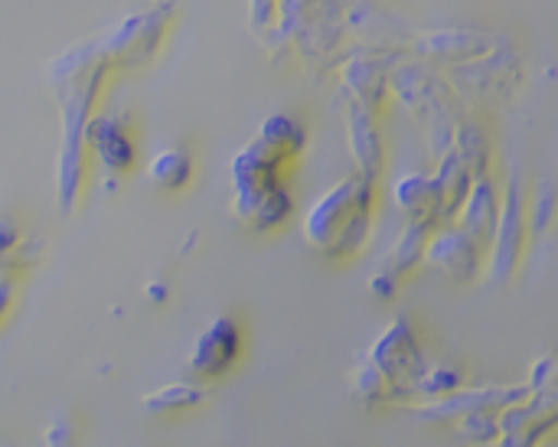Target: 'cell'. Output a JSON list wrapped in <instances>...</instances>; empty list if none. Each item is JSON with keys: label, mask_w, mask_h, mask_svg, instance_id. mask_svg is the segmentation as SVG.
Here are the masks:
<instances>
[{"label": "cell", "mask_w": 558, "mask_h": 447, "mask_svg": "<svg viewBox=\"0 0 558 447\" xmlns=\"http://www.w3.org/2000/svg\"><path fill=\"white\" fill-rule=\"evenodd\" d=\"M278 46L294 52L304 69H330L353 39V0H278L275 29ZM275 49V52H281Z\"/></svg>", "instance_id": "277c9868"}, {"label": "cell", "mask_w": 558, "mask_h": 447, "mask_svg": "<svg viewBox=\"0 0 558 447\" xmlns=\"http://www.w3.org/2000/svg\"><path fill=\"white\" fill-rule=\"evenodd\" d=\"M553 219H556V193H553V183L546 180L530 200V239L543 235L553 226Z\"/></svg>", "instance_id": "cb8c5ba5"}, {"label": "cell", "mask_w": 558, "mask_h": 447, "mask_svg": "<svg viewBox=\"0 0 558 447\" xmlns=\"http://www.w3.org/2000/svg\"><path fill=\"white\" fill-rule=\"evenodd\" d=\"M193 173H196V164L186 147H163L147 164L150 186H157L163 193H183L193 183Z\"/></svg>", "instance_id": "d6986e66"}, {"label": "cell", "mask_w": 558, "mask_h": 447, "mask_svg": "<svg viewBox=\"0 0 558 447\" xmlns=\"http://www.w3.org/2000/svg\"><path fill=\"white\" fill-rule=\"evenodd\" d=\"M278 0H248V26L258 39H265L275 29Z\"/></svg>", "instance_id": "d4e9b609"}, {"label": "cell", "mask_w": 558, "mask_h": 447, "mask_svg": "<svg viewBox=\"0 0 558 447\" xmlns=\"http://www.w3.org/2000/svg\"><path fill=\"white\" fill-rule=\"evenodd\" d=\"M206 402V389L203 386H193V383H170L150 396L141 399V409L147 415H173V412H186V409H196Z\"/></svg>", "instance_id": "44dd1931"}, {"label": "cell", "mask_w": 558, "mask_h": 447, "mask_svg": "<svg viewBox=\"0 0 558 447\" xmlns=\"http://www.w3.org/2000/svg\"><path fill=\"white\" fill-rule=\"evenodd\" d=\"M147 294H150V301H154V304H160V301H167L170 288H167V285H147Z\"/></svg>", "instance_id": "4316f807"}, {"label": "cell", "mask_w": 558, "mask_h": 447, "mask_svg": "<svg viewBox=\"0 0 558 447\" xmlns=\"http://www.w3.org/2000/svg\"><path fill=\"white\" fill-rule=\"evenodd\" d=\"M363 360L386 383L389 402H405V406L415 399L418 383L432 366L428 353L422 350V343H418V337H415V330H412V324L405 317H396L389 324V330L373 343V350Z\"/></svg>", "instance_id": "52a82bcc"}, {"label": "cell", "mask_w": 558, "mask_h": 447, "mask_svg": "<svg viewBox=\"0 0 558 447\" xmlns=\"http://www.w3.org/2000/svg\"><path fill=\"white\" fill-rule=\"evenodd\" d=\"M526 242H530V193L523 186V173L513 167L507 180V193H500V213L484 265L494 285H510L517 278L526 255Z\"/></svg>", "instance_id": "8992f818"}, {"label": "cell", "mask_w": 558, "mask_h": 447, "mask_svg": "<svg viewBox=\"0 0 558 447\" xmlns=\"http://www.w3.org/2000/svg\"><path fill=\"white\" fill-rule=\"evenodd\" d=\"M399 52L396 49H350L337 65H340V78L347 88V98L360 101L366 111L383 114L386 101H389V72L396 65Z\"/></svg>", "instance_id": "30bf717a"}, {"label": "cell", "mask_w": 558, "mask_h": 447, "mask_svg": "<svg viewBox=\"0 0 558 447\" xmlns=\"http://www.w3.org/2000/svg\"><path fill=\"white\" fill-rule=\"evenodd\" d=\"M13 294H16V285L10 278H0V321L7 317V311L13 307Z\"/></svg>", "instance_id": "484cf974"}, {"label": "cell", "mask_w": 558, "mask_h": 447, "mask_svg": "<svg viewBox=\"0 0 558 447\" xmlns=\"http://www.w3.org/2000/svg\"><path fill=\"white\" fill-rule=\"evenodd\" d=\"M242 347H245L242 324L235 317L222 314V317H213L199 330V337L190 347L186 363H190L196 379H219V376H226L239 363Z\"/></svg>", "instance_id": "7c38bea8"}, {"label": "cell", "mask_w": 558, "mask_h": 447, "mask_svg": "<svg viewBox=\"0 0 558 447\" xmlns=\"http://www.w3.org/2000/svg\"><path fill=\"white\" fill-rule=\"evenodd\" d=\"M85 147H92L101 170L114 177L128 173L137 160L134 137L121 114H92L85 124Z\"/></svg>", "instance_id": "9a60e30c"}, {"label": "cell", "mask_w": 558, "mask_h": 447, "mask_svg": "<svg viewBox=\"0 0 558 447\" xmlns=\"http://www.w3.org/2000/svg\"><path fill=\"white\" fill-rule=\"evenodd\" d=\"M461 386H464L461 370H454V366H428V373L418 383L415 399H438V396H448V392H454Z\"/></svg>", "instance_id": "7402d4cb"}, {"label": "cell", "mask_w": 558, "mask_h": 447, "mask_svg": "<svg viewBox=\"0 0 558 447\" xmlns=\"http://www.w3.org/2000/svg\"><path fill=\"white\" fill-rule=\"evenodd\" d=\"M376 226V180L350 173L337 180L304 216V242L330 258L347 262L366 252Z\"/></svg>", "instance_id": "3957f363"}, {"label": "cell", "mask_w": 558, "mask_h": 447, "mask_svg": "<svg viewBox=\"0 0 558 447\" xmlns=\"http://www.w3.org/2000/svg\"><path fill=\"white\" fill-rule=\"evenodd\" d=\"M389 92L402 98V105L425 124L428 141L441 154L451 147L461 118L458 92L448 78H441L428 62H396L389 72Z\"/></svg>", "instance_id": "5b68a950"}, {"label": "cell", "mask_w": 558, "mask_h": 447, "mask_svg": "<svg viewBox=\"0 0 558 447\" xmlns=\"http://www.w3.org/2000/svg\"><path fill=\"white\" fill-rule=\"evenodd\" d=\"M304 124L291 114H271L258 124V134L232 157V216L252 229H278L294 203L284 186L288 167L304 154Z\"/></svg>", "instance_id": "6da1fadb"}, {"label": "cell", "mask_w": 558, "mask_h": 447, "mask_svg": "<svg viewBox=\"0 0 558 447\" xmlns=\"http://www.w3.org/2000/svg\"><path fill=\"white\" fill-rule=\"evenodd\" d=\"M435 226L428 222H405L402 235L396 239V245L386 252L379 271L369 278V294H376L379 301H392L399 294V288L405 285V278L422 265L425 258V242H428V232Z\"/></svg>", "instance_id": "4fadbf2b"}, {"label": "cell", "mask_w": 558, "mask_h": 447, "mask_svg": "<svg viewBox=\"0 0 558 447\" xmlns=\"http://www.w3.org/2000/svg\"><path fill=\"white\" fill-rule=\"evenodd\" d=\"M484 255L487 249L481 242H474L458 222H441L428 232L425 242V258L422 265L435 268L438 275L451 278V281H477L484 271Z\"/></svg>", "instance_id": "8fae6325"}, {"label": "cell", "mask_w": 558, "mask_h": 447, "mask_svg": "<svg viewBox=\"0 0 558 447\" xmlns=\"http://www.w3.org/2000/svg\"><path fill=\"white\" fill-rule=\"evenodd\" d=\"M497 46L494 33L484 29H435V33H415L412 36V49L418 59H428L435 65H461L471 62L477 56H484L487 49Z\"/></svg>", "instance_id": "5bb4252c"}, {"label": "cell", "mask_w": 558, "mask_h": 447, "mask_svg": "<svg viewBox=\"0 0 558 447\" xmlns=\"http://www.w3.org/2000/svg\"><path fill=\"white\" fill-rule=\"evenodd\" d=\"M497 213H500V186L494 180V173H481L474 177L471 190H468V200L464 206L458 209V226L474 239L481 242L484 249H490V239H494V226H497Z\"/></svg>", "instance_id": "e0dca14e"}, {"label": "cell", "mask_w": 558, "mask_h": 447, "mask_svg": "<svg viewBox=\"0 0 558 447\" xmlns=\"http://www.w3.org/2000/svg\"><path fill=\"white\" fill-rule=\"evenodd\" d=\"M170 16H173V0H160L150 10L131 13L114 29H108L98 39V46H101L105 59L111 62V69L150 62L170 29Z\"/></svg>", "instance_id": "ba28073f"}, {"label": "cell", "mask_w": 558, "mask_h": 447, "mask_svg": "<svg viewBox=\"0 0 558 447\" xmlns=\"http://www.w3.org/2000/svg\"><path fill=\"white\" fill-rule=\"evenodd\" d=\"M347 147L356 164V173L379 180L386 167V144L379 131V114L366 111L360 101L347 98Z\"/></svg>", "instance_id": "2e32d148"}, {"label": "cell", "mask_w": 558, "mask_h": 447, "mask_svg": "<svg viewBox=\"0 0 558 447\" xmlns=\"http://www.w3.org/2000/svg\"><path fill=\"white\" fill-rule=\"evenodd\" d=\"M20 255H26V262H33V242L23 235V229L16 226V219L0 216V265H13Z\"/></svg>", "instance_id": "603a6c76"}, {"label": "cell", "mask_w": 558, "mask_h": 447, "mask_svg": "<svg viewBox=\"0 0 558 447\" xmlns=\"http://www.w3.org/2000/svg\"><path fill=\"white\" fill-rule=\"evenodd\" d=\"M520 75H523L520 52H517L507 39H497V46L487 49L484 56L454 65L448 82L458 88V95L497 98V101H500V98H507V95L517 92Z\"/></svg>", "instance_id": "9c48e42d"}, {"label": "cell", "mask_w": 558, "mask_h": 447, "mask_svg": "<svg viewBox=\"0 0 558 447\" xmlns=\"http://www.w3.org/2000/svg\"><path fill=\"white\" fill-rule=\"evenodd\" d=\"M451 147L464 157V164L471 167V173H474V177L490 173V167H494V144H490L487 131H484L477 121L464 118V121L458 124V131H454Z\"/></svg>", "instance_id": "ffe728a7"}, {"label": "cell", "mask_w": 558, "mask_h": 447, "mask_svg": "<svg viewBox=\"0 0 558 447\" xmlns=\"http://www.w3.org/2000/svg\"><path fill=\"white\" fill-rule=\"evenodd\" d=\"M396 203L405 213V219L412 222H428V226H441V193L435 177L425 173H409L396 183Z\"/></svg>", "instance_id": "ac0fdd59"}, {"label": "cell", "mask_w": 558, "mask_h": 447, "mask_svg": "<svg viewBox=\"0 0 558 447\" xmlns=\"http://www.w3.org/2000/svg\"><path fill=\"white\" fill-rule=\"evenodd\" d=\"M111 72L114 69L105 59L98 39L65 49L49 65V85L59 95V108H62V147H59V167H56V209L62 216H72V209L82 196L85 124H88L92 108L101 95V85Z\"/></svg>", "instance_id": "7a4b0ae2"}]
</instances>
